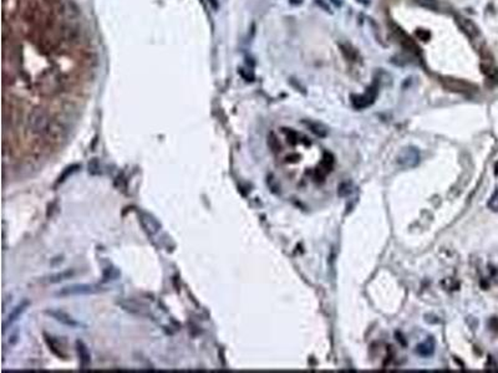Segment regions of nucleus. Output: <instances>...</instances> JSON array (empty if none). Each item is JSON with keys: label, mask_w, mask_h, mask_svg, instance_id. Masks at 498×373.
Returning <instances> with one entry per match:
<instances>
[{"label": "nucleus", "mask_w": 498, "mask_h": 373, "mask_svg": "<svg viewBox=\"0 0 498 373\" xmlns=\"http://www.w3.org/2000/svg\"><path fill=\"white\" fill-rule=\"evenodd\" d=\"M29 306H30V301L29 300H23L21 302L19 303V305L15 306L14 309H13V311L9 314V316H8V319H6L5 322H4V331H5L6 327H8L9 325H12L14 321H17L18 319H19L21 315H23V312L28 309Z\"/></svg>", "instance_id": "11"}, {"label": "nucleus", "mask_w": 498, "mask_h": 373, "mask_svg": "<svg viewBox=\"0 0 498 373\" xmlns=\"http://www.w3.org/2000/svg\"><path fill=\"white\" fill-rule=\"evenodd\" d=\"M377 93H379V86H377V84L375 82V84L371 85L363 95L351 96L352 106L356 109H363L366 108V107L371 106L375 102V100H376Z\"/></svg>", "instance_id": "4"}, {"label": "nucleus", "mask_w": 498, "mask_h": 373, "mask_svg": "<svg viewBox=\"0 0 498 373\" xmlns=\"http://www.w3.org/2000/svg\"><path fill=\"white\" fill-rule=\"evenodd\" d=\"M118 275H120V272L117 270L113 269V267H107V269L104 270V274H102V283L115 280Z\"/></svg>", "instance_id": "21"}, {"label": "nucleus", "mask_w": 498, "mask_h": 373, "mask_svg": "<svg viewBox=\"0 0 498 373\" xmlns=\"http://www.w3.org/2000/svg\"><path fill=\"white\" fill-rule=\"evenodd\" d=\"M62 85H64V81L59 72L48 71L40 77L37 86H39V92L42 96H53L60 92Z\"/></svg>", "instance_id": "2"}, {"label": "nucleus", "mask_w": 498, "mask_h": 373, "mask_svg": "<svg viewBox=\"0 0 498 373\" xmlns=\"http://www.w3.org/2000/svg\"><path fill=\"white\" fill-rule=\"evenodd\" d=\"M89 173L91 176H97V174L101 173V171H100V163L97 158H93L91 162H89Z\"/></svg>", "instance_id": "22"}, {"label": "nucleus", "mask_w": 498, "mask_h": 373, "mask_svg": "<svg viewBox=\"0 0 498 373\" xmlns=\"http://www.w3.org/2000/svg\"><path fill=\"white\" fill-rule=\"evenodd\" d=\"M305 124L308 126V128L312 131L313 133H315L319 137H325L328 135V128L324 124H321L320 122H314V121H307Z\"/></svg>", "instance_id": "16"}, {"label": "nucleus", "mask_w": 498, "mask_h": 373, "mask_svg": "<svg viewBox=\"0 0 498 373\" xmlns=\"http://www.w3.org/2000/svg\"><path fill=\"white\" fill-rule=\"evenodd\" d=\"M303 0H290V3L292 4H300Z\"/></svg>", "instance_id": "28"}, {"label": "nucleus", "mask_w": 498, "mask_h": 373, "mask_svg": "<svg viewBox=\"0 0 498 373\" xmlns=\"http://www.w3.org/2000/svg\"><path fill=\"white\" fill-rule=\"evenodd\" d=\"M392 31H394L395 37L399 40L400 44H401V45L404 46V49L407 50L411 55H414V56H420V55H421V51H420L419 46L416 45V42L411 39L400 26H397L396 24H392Z\"/></svg>", "instance_id": "5"}, {"label": "nucleus", "mask_w": 498, "mask_h": 373, "mask_svg": "<svg viewBox=\"0 0 498 373\" xmlns=\"http://www.w3.org/2000/svg\"><path fill=\"white\" fill-rule=\"evenodd\" d=\"M416 36L419 37V39L424 40V41H427L428 39H430V33L426 30H417L416 31Z\"/></svg>", "instance_id": "26"}, {"label": "nucleus", "mask_w": 498, "mask_h": 373, "mask_svg": "<svg viewBox=\"0 0 498 373\" xmlns=\"http://www.w3.org/2000/svg\"><path fill=\"white\" fill-rule=\"evenodd\" d=\"M240 73L245 81H253L254 80L253 72H249V71L245 70V69H240Z\"/></svg>", "instance_id": "25"}, {"label": "nucleus", "mask_w": 498, "mask_h": 373, "mask_svg": "<svg viewBox=\"0 0 498 373\" xmlns=\"http://www.w3.org/2000/svg\"><path fill=\"white\" fill-rule=\"evenodd\" d=\"M75 275V271L74 270H65V271L57 272V274H54V275L49 276V283L50 284H57L60 281L68 280V279L73 278Z\"/></svg>", "instance_id": "17"}, {"label": "nucleus", "mask_w": 498, "mask_h": 373, "mask_svg": "<svg viewBox=\"0 0 498 373\" xmlns=\"http://www.w3.org/2000/svg\"><path fill=\"white\" fill-rule=\"evenodd\" d=\"M488 208L493 212H498V188L493 192L492 196L488 200Z\"/></svg>", "instance_id": "24"}, {"label": "nucleus", "mask_w": 498, "mask_h": 373, "mask_svg": "<svg viewBox=\"0 0 498 373\" xmlns=\"http://www.w3.org/2000/svg\"><path fill=\"white\" fill-rule=\"evenodd\" d=\"M44 337H45V341H46V343H48L49 347H50V350L53 351V354H55L56 356H59V357H65V355L62 354L61 350H60L59 346L56 345V342H55V339H54L53 337L48 336L46 334H44Z\"/></svg>", "instance_id": "19"}, {"label": "nucleus", "mask_w": 498, "mask_h": 373, "mask_svg": "<svg viewBox=\"0 0 498 373\" xmlns=\"http://www.w3.org/2000/svg\"><path fill=\"white\" fill-rule=\"evenodd\" d=\"M340 49L341 53H344V56L348 60H350V61H359L360 60V55H359L358 50L354 46L350 45V44H345V42L340 44Z\"/></svg>", "instance_id": "14"}, {"label": "nucleus", "mask_w": 498, "mask_h": 373, "mask_svg": "<svg viewBox=\"0 0 498 373\" xmlns=\"http://www.w3.org/2000/svg\"><path fill=\"white\" fill-rule=\"evenodd\" d=\"M51 124H53V121H51L50 116L41 108L33 109L29 113L28 120H26V126H28L29 131L35 136L49 135Z\"/></svg>", "instance_id": "1"}, {"label": "nucleus", "mask_w": 498, "mask_h": 373, "mask_svg": "<svg viewBox=\"0 0 498 373\" xmlns=\"http://www.w3.org/2000/svg\"><path fill=\"white\" fill-rule=\"evenodd\" d=\"M416 3L420 6H422V8L428 9V10H435V12L439 10L440 8V4L437 0H416Z\"/></svg>", "instance_id": "20"}, {"label": "nucleus", "mask_w": 498, "mask_h": 373, "mask_svg": "<svg viewBox=\"0 0 498 373\" xmlns=\"http://www.w3.org/2000/svg\"><path fill=\"white\" fill-rule=\"evenodd\" d=\"M352 185L350 182H344L339 185V195L340 196H346L349 195L352 191Z\"/></svg>", "instance_id": "23"}, {"label": "nucleus", "mask_w": 498, "mask_h": 373, "mask_svg": "<svg viewBox=\"0 0 498 373\" xmlns=\"http://www.w3.org/2000/svg\"><path fill=\"white\" fill-rule=\"evenodd\" d=\"M140 223L148 234H155L160 230L161 224L157 222V219L148 213H141Z\"/></svg>", "instance_id": "10"}, {"label": "nucleus", "mask_w": 498, "mask_h": 373, "mask_svg": "<svg viewBox=\"0 0 498 373\" xmlns=\"http://www.w3.org/2000/svg\"><path fill=\"white\" fill-rule=\"evenodd\" d=\"M118 305L121 306L125 311L129 312L132 315H140V316H148V312L146 309H142V305L132 300H124L118 301Z\"/></svg>", "instance_id": "12"}, {"label": "nucleus", "mask_w": 498, "mask_h": 373, "mask_svg": "<svg viewBox=\"0 0 498 373\" xmlns=\"http://www.w3.org/2000/svg\"><path fill=\"white\" fill-rule=\"evenodd\" d=\"M420 162V153L416 148L414 147H410V148H405L400 156L397 157V163L400 166L404 167V168H412V167L417 166Z\"/></svg>", "instance_id": "7"}, {"label": "nucleus", "mask_w": 498, "mask_h": 373, "mask_svg": "<svg viewBox=\"0 0 498 373\" xmlns=\"http://www.w3.org/2000/svg\"><path fill=\"white\" fill-rule=\"evenodd\" d=\"M441 82L442 85H443V87H446L448 91H452V92L471 93L473 92L476 89V87L473 86L472 84H470V82L463 81V80L453 79V77H442Z\"/></svg>", "instance_id": "6"}, {"label": "nucleus", "mask_w": 498, "mask_h": 373, "mask_svg": "<svg viewBox=\"0 0 498 373\" xmlns=\"http://www.w3.org/2000/svg\"><path fill=\"white\" fill-rule=\"evenodd\" d=\"M46 314H48L49 316L53 317V319H55L56 321H59V322H61L62 325L69 326V327H71V328L81 327L82 326L79 321H76L75 319H73L70 315H68L66 312H64V311H60V310H48V311H46Z\"/></svg>", "instance_id": "9"}, {"label": "nucleus", "mask_w": 498, "mask_h": 373, "mask_svg": "<svg viewBox=\"0 0 498 373\" xmlns=\"http://www.w3.org/2000/svg\"><path fill=\"white\" fill-rule=\"evenodd\" d=\"M316 3H318L320 6H323V8L325 9V10H329V6H328L325 3H323V1H320V0H316Z\"/></svg>", "instance_id": "27"}, {"label": "nucleus", "mask_w": 498, "mask_h": 373, "mask_svg": "<svg viewBox=\"0 0 498 373\" xmlns=\"http://www.w3.org/2000/svg\"><path fill=\"white\" fill-rule=\"evenodd\" d=\"M101 291L100 285H93V284H75L70 286L62 287L60 291H57V296L60 298H68V296H77V295H89L96 294V292Z\"/></svg>", "instance_id": "3"}, {"label": "nucleus", "mask_w": 498, "mask_h": 373, "mask_svg": "<svg viewBox=\"0 0 498 373\" xmlns=\"http://www.w3.org/2000/svg\"><path fill=\"white\" fill-rule=\"evenodd\" d=\"M416 351H417V354H419L420 356H422V357L431 356V355L434 354V351H435L434 339L428 338L427 341H425V342H422L421 345L417 346Z\"/></svg>", "instance_id": "15"}, {"label": "nucleus", "mask_w": 498, "mask_h": 373, "mask_svg": "<svg viewBox=\"0 0 498 373\" xmlns=\"http://www.w3.org/2000/svg\"><path fill=\"white\" fill-rule=\"evenodd\" d=\"M80 168H81V166H80V164H73V166L68 167V168H65L64 172H62V173L59 176V179L56 180V185L57 184H61V183H64L65 180L68 179V178L70 177V176H73V174L75 173V172L79 171Z\"/></svg>", "instance_id": "18"}, {"label": "nucleus", "mask_w": 498, "mask_h": 373, "mask_svg": "<svg viewBox=\"0 0 498 373\" xmlns=\"http://www.w3.org/2000/svg\"><path fill=\"white\" fill-rule=\"evenodd\" d=\"M76 350L80 357V362H81V367L82 368L89 367L91 363V355L90 352H89L88 346L85 345L82 341H76Z\"/></svg>", "instance_id": "13"}, {"label": "nucleus", "mask_w": 498, "mask_h": 373, "mask_svg": "<svg viewBox=\"0 0 498 373\" xmlns=\"http://www.w3.org/2000/svg\"><path fill=\"white\" fill-rule=\"evenodd\" d=\"M455 19H456L457 25L461 29L462 33L467 35L471 40H476L480 36L479 26L476 25L472 20L462 17V15H455Z\"/></svg>", "instance_id": "8"}]
</instances>
